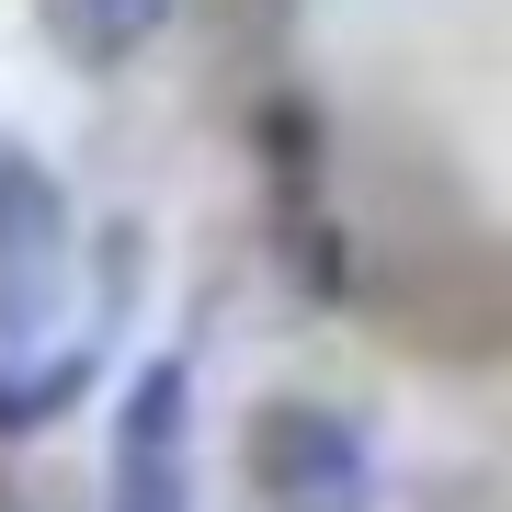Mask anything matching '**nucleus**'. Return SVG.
<instances>
[{
	"mask_svg": "<svg viewBox=\"0 0 512 512\" xmlns=\"http://www.w3.org/2000/svg\"><path fill=\"white\" fill-rule=\"evenodd\" d=\"M69 308V194L35 148L0 137V353L46 342Z\"/></svg>",
	"mask_w": 512,
	"mask_h": 512,
	"instance_id": "1",
	"label": "nucleus"
},
{
	"mask_svg": "<svg viewBox=\"0 0 512 512\" xmlns=\"http://www.w3.org/2000/svg\"><path fill=\"white\" fill-rule=\"evenodd\" d=\"M251 501L262 512H376L365 433L342 410H319V399L251 410Z\"/></svg>",
	"mask_w": 512,
	"mask_h": 512,
	"instance_id": "2",
	"label": "nucleus"
},
{
	"mask_svg": "<svg viewBox=\"0 0 512 512\" xmlns=\"http://www.w3.org/2000/svg\"><path fill=\"white\" fill-rule=\"evenodd\" d=\"M103 512H194V376L171 353L114 410V490H103Z\"/></svg>",
	"mask_w": 512,
	"mask_h": 512,
	"instance_id": "3",
	"label": "nucleus"
},
{
	"mask_svg": "<svg viewBox=\"0 0 512 512\" xmlns=\"http://www.w3.org/2000/svg\"><path fill=\"white\" fill-rule=\"evenodd\" d=\"M160 12H171V0H46V35L69 57H92V69H114L126 46L160 35Z\"/></svg>",
	"mask_w": 512,
	"mask_h": 512,
	"instance_id": "4",
	"label": "nucleus"
}]
</instances>
